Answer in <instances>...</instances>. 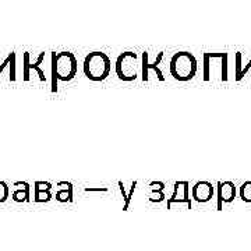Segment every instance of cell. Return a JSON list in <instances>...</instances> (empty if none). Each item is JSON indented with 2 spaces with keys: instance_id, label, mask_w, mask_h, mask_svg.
I'll list each match as a JSON object with an SVG mask.
<instances>
[{
  "instance_id": "9c48e42d",
  "label": "cell",
  "mask_w": 251,
  "mask_h": 251,
  "mask_svg": "<svg viewBox=\"0 0 251 251\" xmlns=\"http://www.w3.org/2000/svg\"><path fill=\"white\" fill-rule=\"evenodd\" d=\"M57 198L60 201H66V200H72V188L69 191H60L57 193Z\"/></svg>"
},
{
  "instance_id": "ba28073f",
  "label": "cell",
  "mask_w": 251,
  "mask_h": 251,
  "mask_svg": "<svg viewBox=\"0 0 251 251\" xmlns=\"http://www.w3.org/2000/svg\"><path fill=\"white\" fill-rule=\"evenodd\" d=\"M240 198L246 202H251V180L243 183L240 187Z\"/></svg>"
},
{
  "instance_id": "30bf717a",
  "label": "cell",
  "mask_w": 251,
  "mask_h": 251,
  "mask_svg": "<svg viewBox=\"0 0 251 251\" xmlns=\"http://www.w3.org/2000/svg\"><path fill=\"white\" fill-rule=\"evenodd\" d=\"M7 197V187L4 183H0V201H4Z\"/></svg>"
},
{
  "instance_id": "5b68a950",
  "label": "cell",
  "mask_w": 251,
  "mask_h": 251,
  "mask_svg": "<svg viewBox=\"0 0 251 251\" xmlns=\"http://www.w3.org/2000/svg\"><path fill=\"white\" fill-rule=\"evenodd\" d=\"M214 197V186L209 181H198L193 187V198L197 202H208Z\"/></svg>"
},
{
  "instance_id": "3957f363",
  "label": "cell",
  "mask_w": 251,
  "mask_h": 251,
  "mask_svg": "<svg viewBox=\"0 0 251 251\" xmlns=\"http://www.w3.org/2000/svg\"><path fill=\"white\" fill-rule=\"evenodd\" d=\"M110 59L103 52H91L84 60V74L91 81H103L110 73Z\"/></svg>"
},
{
  "instance_id": "8992f818",
  "label": "cell",
  "mask_w": 251,
  "mask_h": 251,
  "mask_svg": "<svg viewBox=\"0 0 251 251\" xmlns=\"http://www.w3.org/2000/svg\"><path fill=\"white\" fill-rule=\"evenodd\" d=\"M236 197V186L233 181H219L218 183V202L219 209L222 206V202H232Z\"/></svg>"
},
{
  "instance_id": "52a82bcc",
  "label": "cell",
  "mask_w": 251,
  "mask_h": 251,
  "mask_svg": "<svg viewBox=\"0 0 251 251\" xmlns=\"http://www.w3.org/2000/svg\"><path fill=\"white\" fill-rule=\"evenodd\" d=\"M162 57H163V52H161V53L158 54L156 60H155L152 64H150V63H148V52H143V81H148V72H150V69H153V70L156 72L159 80H165L162 72L158 69V64H159V62L162 60Z\"/></svg>"
},
{
  "instance_id": "7a4b0ae2",
  "label": "cell",
  "mask_w": 251,
  "mask_h": 251,
  "mask_svg": "<svg viewBox=\"0 0 251 251\" xmlns=\"http://www.w3.org/2000/svg\"><path fill=\"white\" fill-rule=\"evenodd\" d=\"M52 63H53V84H52V91L57 90L56 87V80L70 81L75 77L77 74V59L72 52H60V53H53L52 56Z\"/></svg>"
},
{
  "instance_id": "6da1fadb",
  "label": "cell",
  "mask_w": 251,
  "mask_h": 251,
  "mask_svg": "<svg viewBox=\"0 0 251 251\" xmlns=\"http://www.w3.org/2000/svg\"><path fill=\"white\" fill-rule=\"evenodd\" d=\"M197 59L190 52H177L171 59V74L175 80L190 81L197 73Z\"/></svg>"
},
{
  "instance_id": "277c9868",
  "label": "cell",
  "mask_w": 251,
  "mask_h": 251,
  "mask_svg": "<svg viewBox=\"0 0 251 251\" xmlns=\"http://www.w3.org/2000/svg\"><path fill=\"white\" fill-rule=\"evenodd\" d=\"M116 74L122 81H133L137 78V54L134 52H123L116 59Z\"/></svg>"
}]
</instances>
